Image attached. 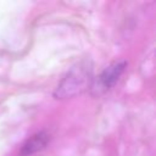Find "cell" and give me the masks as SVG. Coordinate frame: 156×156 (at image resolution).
I'll return each instance as SVG.
<instances>
[{
	"label": "cell",
	"instance_id": "7a4b0ae2",
	"mask_svg": "<svg viewBox=\"0 0 156 156\" xmlns=\"http://www.w3.org/2000/svg\"><path fill=\"white\" fill-rule=\"evenodd\" d=\"M127 67V61L126 60H121V61H115L112 63H110L107 67L104 68V71L100 73L98 80H99V85L101 88H104L105 90L111 89L117 80L119 79V77L122 76V73L124 72Z\"/></svg>",
	"mask_w": 156,
	"mask_h": 156
},
{
	"label": "cell",
	"instance_id": "6da1fadb",
	"mask_svg": "<svg viewBox=\"0 0 156 156\" xmlns=\"http://www.w3.org/2000/svg\"><path fill=\"white\" fill-rule=\"evenodd\" d=\"M93 83V63L89 58L78 61L67 72L65 78L60 82L54 96L56 99L73 98L91 87Z\"/></svg>",
	"mask_w": 156,
	"mask_h": 156
},
{
	"label": "cell",
	"instance_id": "3957f363",
	"mask_svg": "<svg viewBox=\"0 0 156 156\" xmlns=\"http://www.w3.org/2000/svg\"><path fill=\"white\" fill-rule=\"evenodd\" d=\"M49 139H50L49 134L46 132H43V130L33 134L22 145V147H21V150L18 152V156H30V155L43 150L48 145Z\"/></svg>",
	"mask_w": 156,
	"mask_h": 156
}]
</instances>
